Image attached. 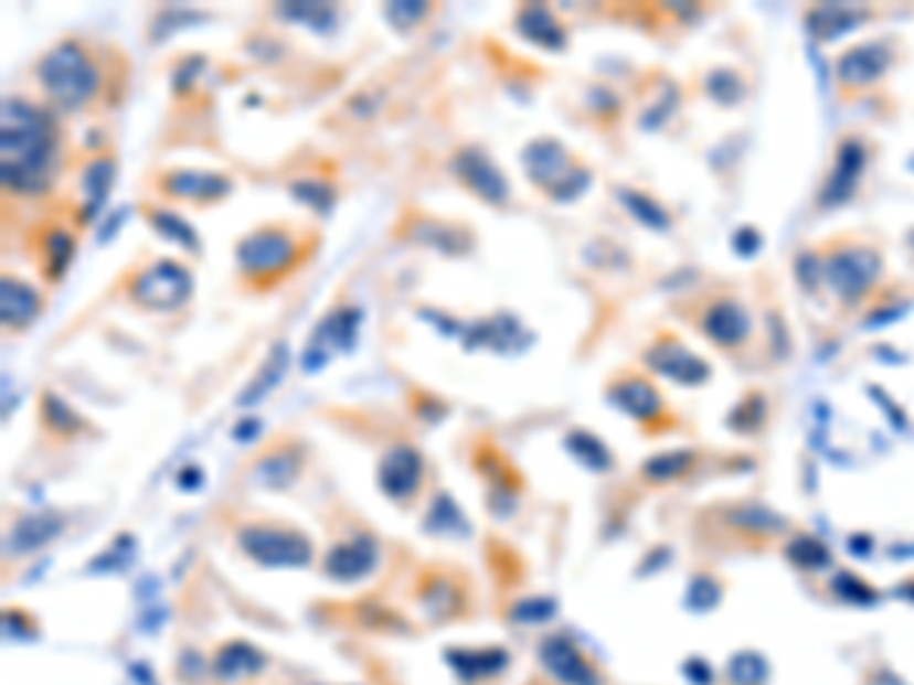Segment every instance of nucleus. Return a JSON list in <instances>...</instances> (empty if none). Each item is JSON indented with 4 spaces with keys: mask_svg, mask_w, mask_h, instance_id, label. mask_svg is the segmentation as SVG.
Wrapping results in <instances>:
<instances>
[{
    "mask_svg": "<svg viewBox=\"0 0 914 685\" xmlns=\"http://www.w3.org/2000/svg\"><path fill=\"white\" fill-rule=\"evenodd\" d=\"M59 135L40 107L7 98L0 107V171L15 192H43L55 178Z\"/></svg>",
    "mask_w": 914,
    "mask_h": 685,
    "instance_id": "obj_1",
    "label": "nucleus"
},
{
    "mask_svg": "<svg viewBox=\"0 0 914 685\" xmlns=\"http://www.w3.org/2000/svg\"><path fill=\"white\" fill-rule=\"evenodd\" d=\"M38 76L43 92L64 110L83 107L98 92V71L74 40H64L46 52L38 64Z\"/></svg>",
    "mask_w": 914,
    "mask_h": 685,
    "instance_id": "obj_2",
    "label": "nucleus"
},
{
    "mask_svg": "<svg viewBox=\"0 0 914 685\" xmlns=\"http://www.w3.org/2000/svg\"><path fill=\"white\" fill-rule=\"evenodd\" d=\"M521 165L528 168V174H531V180L540 190H546L559 202L576 199L583 192L585 183H588L585 171H573L567 150L552 138L531 140L524 147V152H521Z\"/></svg>",
    "mask_w": 914,
    "mask_h": 685,
    "instance_id": "obj_3",
    "label": "nucleus"
},
{
    "mask_svg": "<svg viewBox=\"0 0 914 685\" xmlns=\"http://www.w3.org/2000/svg\"><path fill=\"white\" fill-rule=\"evenodd\" d=\"M238 546L263 567H305L311 560L308 536L278 524H247L238 531Z\"/></svg>",
    "mask_w": 914,
    "mask_h": 685,
    "instance_id": "obj_4",
    "label": "nucleus"
},
{
    "mask_svg": "<svg viewBox=\"0 0 914 685\" xmlns=\"http://www.w3.org/2000/svg\"><path fill=\"white\" fill-rule=\"evenodd\" d=\"M190 290V271L180 266V263H174V259H162L156 266L144 268L138 278H135V283H131V296L144 308H156V311H171V308L183 304Z\"/></svg>",
    "mask_w": 914,
    "mask_h": 685,
    "instance_id": "obj_5",
    "label": "nucleus"
},
{
    "mask_svg": "<svg viewBox=\"0 0 914 685\" xmlns=\"http://www.w3.org/2000/svg\"><path fill=\"white\" fill-rule=\"evenodd\" d=\"M296 242L280 228H256L238 244V266L247 275H275L296 259Z\"/></svg>",
    "mask_w": 914,
    "mask_h": 685,
    "instance_id": "obj_6",
    "label": "nucleus"
},
{
    "mask_svg": "<svg viewBox=\"0 0 914 685\" xmlns=\"http://www.w3.org/2000/svg\"><path fill=\"white\" fill-rule=\"evenodd\" d=\"M357 330H360V311L351 304L336 308L311 335V342H308L302 354V366L308 372H318L330 360L332 351H351V344L357 342Z\"/></svg>",
    "mask_w": 914,
    "mask_h": 685,
    "instance_id": "obj_7",
    "label": "nucleus"
},
{
    "mask_svg": "<svg viewBox=\"0 0 914 685\" xmlns=\"http://www.w3.org/2000/svg\"><path fill=\"white\" fill-rule=\"evenodd\" d=\"M424 479V457L412 445L387 448L379 463V484L391 500H412Z\"/></svg>",
    "mask_w": 914,
    "mask_h": 685,
    "instance_id": "obj_8",
    "label": "nucleus"
},
{
    "mask_svg": "<svg viewBox=\"0 0 914 685\" xmlns=\"http://www.w3.org/2000/svg\"><path fill=\"white\" fill-rule=\"evenodd\" d=\"M540 661L561 685H604L601 673L564 634H552L540 643Z\"/></svg>",
    "mask_w": 914,
    "mask_h": 685,
    "instance_id": "obj_9",
    "label": "nucleus"
},
{
    "mask_svg": "<svg viewBox=\"0 0 914 685\" xmlns=\"http://www.w3.org/2000/svg\"><path fill=\"white\" fill-rule=\"evenodd\" d=\"M451 168H455V174L467 186H470L482 202L488 204H507L509 199V183L507 178H503V171L485 156L482 150H476V147H467V150H460L455 156V162H451Z\"/></svg>",
    "mask_w": 914,
    "mask_h": 685,
    "instance_id": "obj_10",
    "label": "nucleus"
},
{
    "mask_svg": "<svg viewBox=\"0 0 914 685\" xmlns=\"http://www.w3.org/2000/svg\"><path fill=\"white\" fill-rule=\"evenodd\" d=\"M375 560H379V546L369 533H363V536H351L348 543H339L332 548L323 570L336 582H360L363 576L375 570Z\"/></svg>",
    "mask_w": 914,
    "mask_h": 685,
    "instance_id": "obj_11",
    "label": "nucleus"
},
{
    "mask_svg": "<svg viewBox=\"0 0 914 685\" xmlns=\"http://www.w3.org/2000/svg\"><path fill=\"white\" fill-rule=\"evenodd\" d=\"M232 190L223 174L216 171H168L162 178V192L171 199H190V202H216Z\"/></svg>",
    "mask_w": 914,
    "mask_h": 685,
    "instance_id": "obj_12",
    "label": "nucleus"
},
{
    "mask_svg": "<svg viewBox=\"0 0 914 685\" xmlns=\"http://www.w3.org/2000/svg\"><path fill=\"white\" fill-rule=\"evenodd\" d=\"M460 332H464L467 347H491V351H503V354H516L524 347V330H521L519 320L509 318V314L482 320V323Z\"/></svg>",
    "mask_w": 914,
    "mask_h": 685,
    "instance_id": "obj_13",
    "label": "nucleus"
},
{
    "mask_svg": "<svg viewBox=\"0 0 914 685\" xmlns=\"http://www.w3.org/2000/svg\"><path fill=\"white\" fill-rule=\"evenodd\" d=\"M40 314V296L38 290L19 278L0 280V318L7 327L22 330Z\"/></svg>",
    "mask_w": 914,
    "mask_h": 685,
    "instance_id": "obj_14",
    "label": "nucleus"
},
{
    "mask_svg": "<svg viewBox=\"0 0 914 685\" xmlns=\"http://www.w3.org/2000/svg\"><path fill=\"white\" fill-rule=\"evenodd\" d=\"M516 25H519L521 38L531 40L536 46H543V50H564V28L559 25V19L549 13L543 3L521 7Z\"/></svg>",
    "mask_w": 914,
    "mask_h": 685,
    "instance_id": "obj_15",
    "label": "nucleus"
},
{
    "mask_svg": "<svg viewBox=\"0 0 914 685\" xmlns=\"http://www.w3.org/2000/svg\"><path fill=\"white\" fill-rule=\"evenodd\" d=\"M448 664L455 667L464 679H485V676H495V673L507 671L509 652L500 646L491 649H448L445 652Z\"/></svg>",
    "mask_w": 914,
    "mask_h": 685,
    "instance_id": "obj_16",
    "label": "nucleus"
},
{
    "mask_svg": "<svg viewBox=\"0 0 914 685\" xmlns=\"http://www.w3.org/2000/svg\"><path fill=\"white\" fill-rule=\"evenodd\" d=\"M64 531V518L55 512H40V515H25L13 524L10 531V548L13 552H34V548L52 543Z\"/></svg>",
    "mask_w": 914,
    "mask_h": 685,
    "instance_id": "obj_17",
    "label": "nucleus"
},
{
    "mask_svg": "<svg viewBox=\"0 0 914 685\" xmlns=\"http://www.w3.org/2000/svg\"><path fill=\"white\" fill-rule=\"evenodd\" d=\"M649 363L659 368L661 375H668V378L673 381H683V384H695V381H701L708 375L704 363L695 360L689 351H683L677 342L652 347V351H649Z\"/></svg>",
    "mask_w": 914,
    "mask_h": 685,
    "instance_id": "obj_18",
    "label": "nucleus"
},
{
    "mask_svg": "<svg viewBox=\"0 0 914 685\" xmlns=\"http://www.w3.org/2000/svg\"><path fill=\"white\" fill-rule=\"evenodd\" d=\"M406 238L427 247H436L443 254H464L470 250V232L457 226H443V223H433V220H421L406 228Z\"/></svg>",
    "mask_w": 914,
    "mask_h": 685,
    "instance_id": "obj_19",
    "label": "nucleus"
},
{
    "mask_svg": "<svg viewBox=\"0 0 914 685\" xmlns=\"http://www.w3.org/2000/svg\"><path fill=\"white\" fill-rule=\"evenodd\" d=\"M299 451L296 448H275V451H268L259 463H256V472L254 479L259 484H266V488H272V491H284V488H290L293 479L299 475Z\"/></svg>",
    "mask_w": 914,
    "mask_h": 685,
    "instance_id": "obj_20",
    "label": "nucleus"
},
{
    "mask_svg": "<svg viewBox=\"0 0 914 685\" xmlns=\"http://www.w3.org/2000/svg\"><path fill=\"white\" fill-rule=\"evenodd\" d=\"M259 667H263V655L247 643H226L214 659V673L223 683H238L242 676H251Z\"/></svg>",
    "mask_w": 914,
    "mask_h": 685,
    "instance_id": "obj_21",
    "label": "nucleus"
},
{
    "mask_svg": "<svg viewBox=\"0 0 914 685\" xmlns=\"http://www.w3.org/2000/svg\"><path fill=\"white\" fill-rule=\"evenodd\" d=\"M613 399H616V406L625 408V411L637 420H649L661 408V399L659 394H656V387L640 378H625L623 384L613 390Z\"/></svg>",
    "mask_w": 914,
    "mask_h": 685,
    "instance_id": "obj_22",
    "label": "nucleus"
},
{
    "mask_svg": "<svg viewBox=\"0 0 914 685\" xmlns=\"http://www.w3.org/2000/svg\"><path fill=\"white\" fill-rule=\"evenodd\" d=\"M114 186V162L110 159H95L86 165L83 171V192H86V207H83V216L92 220V216L102 211L104 199L107 192Z\"/></svg>",
    "mask_w": 914,
    "mask_h": 685,
    "instance_id": "obj_23",
    "label": "nucleus"
},
{
    "mask_svg": "<svg viewBox=\"0 0 914 685\" xmlns=\"http://www.w3.org/2000/svg\"><path fill=\"white\" fill-rule=\"evenodd\" d=\"M284 368H287V347L284 344H275L272 347V354L266 356V363H263V368L256 372V378L247 384V390H244L242 396H238V403L242 406H254V403H259L263 396L278 384L280 378H284Z\"/></svg>",
    "mask_w": 914,
    "mask_h": 685,
    "instance_id": "obj_24",
    "label": "nucleus"
},
{
    "mask_svg": "<svg viewBox=\"0 0 914 685\" xmlns=\"http://www.w3.org/2000/svg\"><path fill=\"white\" fill-rule=\"evenodd\" d=\"M424 527L433 533H451V536H467L470 533V524L460 515V509L448 494H439L433 500V509L427 521H424Z\"/></svg>",
    "mask_w": 914,
    "mask_h": 685,
    "instance_id": "obj_25",
    "label": "nucleus"
},
{
    "mask_svg": "<svg viewBox=\"0 0 914 685\" xmlns=\"http://www.w3.org/2000/svg\"><path fill=\"white\" fill-rule=\"evenodd\" d=\"M40 418H43V424H46V430H52L55 436H74L76 430H83V418H79L74 408L67 406L64 399H59L55 394H43V403H40Z\"/></svg>",
    "mask_w": 914,
    "mask_h": 685,
    "instance_id": "obj_26",
    "label": "nucleus"
},
{
    "mask_svg": "<svg viewBox=\"0 0 914 685\" xmlns=\"http://www.w3.org/2000/svg\"><path fill=\"white\" fill-rule=\"evenodd\" d=\"M74 256V238L62 232V228H52L50 235L43 238V268H46V278H62L64 268Z\"/></svg>",
    "mask_w": 914,
    "mask_h": 685,
    "instance_id": "obj_27",
    "label": "nucleus"
},
{
    "mask_svg": "<svg viewBox=\"0 0 914 685\" xmlns=\"http://www.w3.org/2000/svg\"><path fill=\"white\" fill-rule=\"evenodd\" d=\"M150 223H152V228H156V232L162 235V238H168V242L183 244L187 250L199 254V235L192 232V226L187 223V220H180V216L168 214V211H152Z\"/></svg>",
    "mask_w": 914,
    "mask_h": 685,
    "instance_id": "obj_28",
    "label": "nucleus"
},
{
    "mask_svg": "<svg viewBox=\"0 0 914 685\" xmlns=\"http://www.w3.org/2000/svg\"><path fill=\"white\" fill-rule=\"evenodd\" d=\"M567 448H571V454L576 457L580 463H585L588 470H607L609 467L607 448L597 442V439H592L588 432H571V436H567Z\"/></svg>",
    "mask_w": 914,
    "mask_h": 685,
    "instance_id": "obj_29",
    "label": "nucleus"
},
{
    "mask_svg": "<svg viewBox=\"0 0 914 685\" xmlns=\"http://www.w3.org/2000/svg\"><path fill=\"white\" fill-rule=\"evenodd\" d=\"M280 15L296 19L302 25L315 28V31H327V28H332V19H336L332 7H327V3H287V7H280Z\"/></svg>",
    "mask_w": 914,
    "mask_h": 685,
    "instance_id": "obj_30",
    "label": "nucleus"
},
{
    "mask_svg": "<svg viewBox=\"0 0 914 685\" xmlns=\"http://www.w3.org/2000/svg\"><path fill=\"white\" fill-rule=\"evenodd\" d=\"M290 192L299 202L311 204L320 214H327L332 207V190L327 183H320V180H296L290 186Z\"/></svg>",
    "mask_w": 914,
    "mask_h": 685,
    "instance_id": "obj_31",
    "label": "nucleus"
},
{
    "mask_svg": "<svg viewBox=\"0 0 914 685\" xmlns=\"http://www.w3.org/2000/svg\"><path fill=\"white\" fill-rule=\"evenodd\" d=\"M689 463H692V454H686V451H673V454L652 457L649 463H644V475H649V479L661 482V479H673V475H680V472H683Z\"/></svg>",
    "mask_w": 914,
    "mask_h": 685,
    "instance_id": "obj_32",
    "label": "nucleus"
},
{
    "mask_svg": "<svg viewBox=\"0 0 914 685\" xmlns=\"http://www.w3.org/2000/svg\"><path fill=\"white\" fill-rule=\"evenodd\" d=\"M552 609H555L552 600H546V597H533V600H521V603L512 607V619H516V622H546L549 616H552Z\"/></svg>",
    "mask_w": 914,
    "mask_h": 685,
    "instance_id": "obj_33",
    "label": "nucleus"
},
{
    "mask_svg": "<svg viewBox=\"0 0 914 685\" xmlns=\"http://www.w3.org/2000/svg\"><path fill=\"white\" fill-rule=\"evenodd\" d=\"M387 22L396 28H408L412 22H418L421 15H427V3H418V0H408V3H391L387 10Z\"/></svg>",
    "mask_w": 914,
    "mask_h": 685,
    "instance_id": "obj_34",
    "label": "nucleus"
},
{
    "mask_svg": "<svg viewBox=\"0 0 914 685\" xmlns=\"http://www.w3.org/2000/svg\"><path fill=\"white\" fill-rule=\"evenodd\" d=\"M3 631L10 634V640H28V636H31V622H25L22 609H7V616H3Z\"/></svg>",
    "mask_w": 914,
    "mask_h": 685,
    "instance_id": "obj_35",
    "label": "nucleus"
},
{
    "mask_svg": "<svg viewBox=\"0 0 914 685\" xmlns=\"http://www.w3.org/2000/svg\"><path fill=\"white\" fill-rule=\"evenodd\" d=\"M625 199H628V204L635 207L637 214L647 216V220H656V226H661V214H659V211H656V207H652V204H649V202H640L637 195H628V192H625Z\"/></svg>",
    "mask_w": 914,
    "mask_h": 685,
    "instance_id": "obj_36",
    "label": "nucleus"
},
{
    "mask_svg": "<svg viewBox=\"0 0 914 685\" xmlns=\"http://www.w3.org/2000/svg\"><path fill=\"white\" fill-rule=\"evenodd\" d=\"M254 430H259V424H256V420H251V424H242V427L235 430V436H238V439H247V436H251Z\"/></svg>",
    "mask_w": 914,
    "mask_h": 685,
    "instance_id": "obj_37",
    "label": "nucleus"
}]
</instances>
